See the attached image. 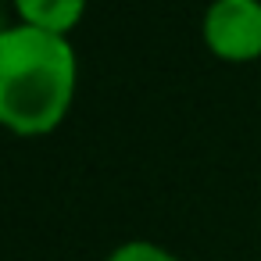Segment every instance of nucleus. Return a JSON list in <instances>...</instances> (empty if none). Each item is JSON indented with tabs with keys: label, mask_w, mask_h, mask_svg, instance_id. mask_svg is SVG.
Masks as SVG:
<instances>
[{
	"label": "nucleus",
	"mask_w": 261,
	"mask_h": 261,
	"mask_svg": "<svg viewBox=\"0 0 261 261\" xmlns=\"http://www.w3.org/2000/svg\"><path fill=\"white\" fill-rule=\"evenodd\" d=\"M75 97V50L68 36L33 25L0 33V122L11 133H50Z\"/></svg>",
	"instance_id": "f257e3e1"
},
{
	"label": "nucleus",
	"mask_w": 261,
	"mask_h": 261,
	"mask_svg": "<svg viewBox=\"0 0 261 261\" xmlns=\"http://www.w3.org/2000/svg\"><path fill=\"white\" fill-rule=\"evenodd\" d=\"M200 33L207 50L222 61L261 58V0H211Z\"/></svg>",
	"instance_id": "f03ea898"
},
{
	"label": "nucleus",
	"mask_w": 261,
	"mask_h": 261,
	"mask_svg": "<svg viewBox=\"0 0 261 261\" xmlns=\"http://www.w3.org/2000/svg\"><path fill=\"white\" fill-rule=\"evenodd\" d=\"M15 11L22 15V25L68 36L86 11V0H15Z\"/></svg>",
	"instance_id": "7ed1b4c3"
},
{
	"label": "nucleus",
	"mask_w": 261,
	"mask_h": 261,
	"mask_svg": "<svg viewBox=\"0 0 261 261\" xmlns=\"http://www.w3.org/2000/svg\"><path fill=\"white\" fill-rule=\"evenodd\" d=\"M104 261H179L172 250H165L161 243H150V240H129V243H118Z\"/></svg>",
	"instance_id": "20e7f679"
}]
</instances>
